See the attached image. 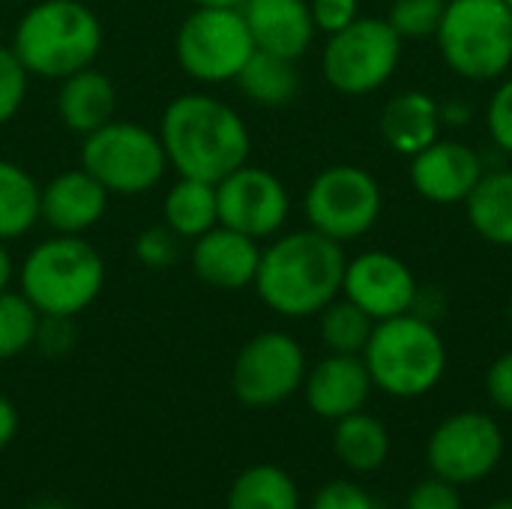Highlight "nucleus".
Instances as JSON below:
<instances>
[{"mask_svg": "<svg viewBox=\"0 0 512 509\" xmlns=\"http://www.w3.org/2000/svg\"><path fill=\"white\" fill-rule=\"evenodd\" d=\"M159 141L177 177L219 183L249 162L252 135L243 114L210 93H183L159 117Z\"/></svg>", "mask_w": 512, "mask_h": 509, "instance_id": "f257e3e1", "label": "nucleus"}, {"mask_svg": "<svg viewBox=\"0 0 512 509\" xmlns=\"http://www.w3.org/2000/svg\"><path fill=\"white\" fill-rule=\"evenodd\" d=\"M342 243L318 234L315 228L276 234L261 249L255 294L282 318H312L342 294L345 276Z\"/></svg>", "mask_w": 512, "mask_h": 509, "instance_id": "f03ea898", "label": "nucleus"}, {"mask_svg": "<svg viewBox=\"0 0 512 509\" xmlns=\"http://www.w3.org/2000/svg\"><path fill=\"white\" fill-rule=\"evenodd\" d=\"M9 48L30 78L63 81L96 63L102 51V21L81 0H33L15 21Z\"/></svg>", "mask_w": 512, "mask_h": 509, "instance_id": "7ed1b4c3", "label": "nucleus"}, {"mask_svg": "<svg viewBox=\"0 0 512 509\" xmlns=\"http://www.w3.org/2000/svg\"><path fill=\"white\" fill-rule=\"evenodd\" d=\"M105 285V261L78 234H51L36 243L18 270V291L39 315L75 318L96 303Z\"/></svg>", "mask_w": 512, "mask_h": 509, "instance_id": "20e7f679", "label": "nucleus"}, {"mask_svg": "<svg viewBox=\"0 0 512 509\" xmlns=\"http://www.w3.org/2000/svg\"><path fill=\"white\" fill-rule=\"evenodd\" d=\"M363 363L381 393L393 399H420L441 384L447 372V345L429 318L405 312L375 324Z\"/></svg>", "mask_w": 512, "mask_h": 509, "instance_id": "39448f33", "label": "nucleus"}, {"mask_svg": "<svg viewBox=\"0 0 512 509\" xmlns=\"http://www.w3.org/2000/svg\"><path fill=\"white\" fill-rule=\"evenodd\" d=\"M435 39L444 63L468 81H501L512 69V12L504 0H450Z\"/></svg>", "mask_w": 512, "mask_h": 509, "instance_id": "423d86ee", "label": "nucleus"}, {"mask_svg": "<svg viewBox=\"0 0 512 509\" xmlns=\"http://www.w3.org/2000/svg\"><path fill=\"white\" fill-rule=\"evenodd\" d=\"M81 168L96 177L108 195L135 198L165 180L168 156L156 129L114 117L81 138Z\"/></svg>", "mask_w": 512, "mask_h": 509, "instance_id": "0eeeda50", "label": "nucleus"}, {"mask_svg": "<svg viewBox=\"0 0 512 509\" xmlns=\"http://www.w3.org/2000/svg\"><path fill=\"white\" fill-rule=\"evenodd\" d=\"M174 54L186 78L216 87L237 81L255 42L240 6H195L177 27Z\"/></svg>", "mask_w": 512, "mask_h": 509, "instance_id": "6e6552de", "label": "nucleus"}, {"mask_svg": "<svg viewBox=\"0 0 512 509\" xmlns=\"http://www.w3.org/2000/svg\"><path fill=\"white\" fill-rule=\"evenodd\" d=\"M402 63V36L387 18H357L327 36L321 72L327 84L345 96H369L381 90Z\"/></svg>", "mask_w": 512, "mask_h": 509, "instance_id": "1a4fd4ad", "label": "nucleus"}, {"mask_svg": "<svg viewBox=\"0 0 512 509\" xmlns=\"http://www.w3.org/2000/svg\"><path fill=\"white\" fill-rule=\"evenodd\" d=\"M381 207V183L360 165H330L318 171L303 195L309 228L342 246L369 234L381 219Z\"/></svg>", "mask_w": 512, "mask_h": 509, "instance_id": "9d476101", "label": "nucleus"}, {"mask_svg": "<svg viewBox=\"0 0 512 509\" xmlns=\"http://www.w3.org/2000/svg\"><path fill=\"white\" fill-rule=\"evenodd\" d=\"M306 372L300 342L282 330H264L240 348L231 369V390L249 408H273L303 387Z\"/></svg>", "mask_w": 512, "mask_h": 509, "instance_id": "9b49d317", "label": "nucleus"}, {"mask_svg": "<svg viewBox=\"0 0 512 509\" xmlns=\"http://www.w3.org/2000/svg\"><path fill=\"white\" fill-rule=\"evenodd\" d=\"M504 456V432L483 411H459L441 420L429 438L426 462L435 477L471 486L495 474Z\"/></svg>", "mask_w": 512, "mask_h": 509, "instance_id": "f8f14e48", "label": "nucleus"}, {"mask_svg": "<svg viewBox=\"0 0 512 509\" xmlns=\"http://www.w3.org/2000/svg\"><path fill=\"white\" fill-rule=\"evenodd\" d=\"M216 207L219 225L264 243L285 228L291 216V195L273 171L246 162L216 183Z\"/></svg>", "mask_w": 512, "mask_h": 509, "instance_id": "ddd939ff", "label": "nucleus"}, {"mask_svg": "<svg viewBox=\"0 0 512 509\" xmlns=\"http://www.w3.org/2000/svg\"><path fill=\"white\" fill-rule=\"evenodd\" d=\"M342 297L357 303L372 321H387L414 312L420 300V285L414 270L393 252H360L348 258L342 276Z\"/></svg>", "mask_w": 512, "mask_h": 509, "instance_id": "4468645a", "label": "nucleus"}, {"mask_svg": "<svg viewBox=\"0 0 512 509\" xmlns=\"http://www.w3.org/2000/svg\"><path fill=\"white\" fill-rule=\"evenodd\" d=\"M483 174H486L483 156L471 144L456 138L432 141L426 150L411 156V168H408L414 192L423 201L441 207L465 204Z\"/></svg>", "mask_w": 512, "mask_h": 509, "instance_id": "2eb2a0df", "label": "nucleus"}, {"mask_svg": "<svg viewBox=\"0 0 512 509\" xmlns=\"http://www.w3.org/2000/svg\"><path fill=\"white\" fill-rule=\"evenodd\" d=\"M105 186L90 177L81 165L54 174L39 192V222L51 228V234H78L84 237L96 228L108 210Z\"/></svg>", "mask_w": 512, "mask_h": 509, "instance_id": "dca6fc26", "label": "nucleus"}, {"mask_svg": "<svg viewBox=\"0 0 512 509\" xmlns=\"http://www.w3.org/2000/svg\"><path fill=\"white\" fill-rule=\"evenodd\" d=\"M375 384L372 375L357 354H327L306 372L303 393L312 414L321 420H342L366 408Z\"/></svg>", "mask_w": 512, "mask_h": 509, "instance_id": "f3484780", "label": "nucleus"}, {"mask_svg": "<svg viewBox=\"0 0 512 509\" xmlns=\"http://www.w3.org/2000/svg\"><path fill=\"white\" fill-rule=\"evenodd\" d=\"M258 264L261 243L228 225H216L192 240V273L216 291L252 288Z\"/></svg>", "mask_w": 512, "mask_h": 509, "instance_id": "a211bd4d", "label": "nucleus"}, {"mask_svg": "<svg viewBox=\"0 0 512 509\" xmlns=\"http://www.w3.org/2000/svg\"><path fill=\"white\" fill-rule=\"evenodd\" d=\"M240 12L255 48L288 60H300L318 33L309 0H243Z\"/></svg>", "mask_w": 512, "mask_h": 509, "instance_id": "6ab92c4d", "label": "nucleus"}, {"mask_svg": "<svg viewBox=\"0 0 512 509\" xmlns=\"http://www.w3.org/2000/svg\"><path fill=\"white\" fill-rule=\"evenodd\" d=\"M117 114V87L96 66L78 69L57 81V117L66 132L90 135Z\"/></svg>", "mask_w": 512, "mask_h": 509, "instance_id": "aec40b11", "label": "nucleus"}, {"mask_svg": "<svg viewBox=\"0 0 512 509\" xmlns=\"http://www.w3.org/2000/svg\"><path fill=\"white\" fill-rule=\"evenodd\" d=\"M441 102L426 90H402L381 111V135L399 156H417L441 138Z\"/></svg>", "mask_w": 512, "mask_h": 509, "instance_id": "412c9836", "label": "nucleus"}, {"mask_svg": "<svg viewBox=\"0 0 512 509\" xmlns=\"http://www.w3.org/2000/svg\"><path fill=\"white\" fill-rule=\"evenodd\" d=\"M162 225L189 243L207 234L210 228H216L219 225L216 183L177 177L162 198Z\"/></svg>", "mask_w": 512, "mask_h": 509, "instance_id": "4be33fe9", "label": "nucleus"}, {"mask_svg": "<svg viewBox=\"0 0 512 509\" xmlns=\"http://www.w3.org/2000/svg\"><path fill=\"white\" fill-rule=\"evenodd\" d=\"M465 213L486 243L512 249V168L486 171L468 195Z\"/></svg>", "mask_w": 512, "mask_h": 509, "instance_id": "5701e85b", "label": "nucleus"}, {"mask_svg": "<svg viewBox=\"0 0 512 509\" xmlns=\"http://www.w3.org/2000/svg\"><path fill=\"white\" fill-rule=\"evenodd\" d=\"M240 93L261 105V108H282L291 105L300 93V72H297V60L270 54V51H258L246 60V66L240 69L237 81Z\"/></svg>", "mask_w": 512, "mask_h": 509, "instance_id": "b1692460", "label": "nucleus"}, {"mask_svg": "<svg viewBox=\"0 0 512 509\" xmlns=\"http://www.w3.org/2000/svg\"><path fill=\"white\" fill-rule=\"evenodd\" d=\"M333 450L345 468H351L357 474H372L390 456V432L378 417L357 411V414L336 420Z\"/></svg>", "mask_w": 512, "mask_h": 509, "instance_id": "393cba45", "label": "nucleus"}, {"mask_svg": "<svg viewBox=\"0 0 512 509\" xmlns=\"http://www.w3.org/2000/svg\"><path fill=\"white\" fill-rule=\"evenodd\" d=\"M39 192L42 186L33 174L12 162L0 159V240L12 243L30 234L39 225Z\"/></svg>", "mask_w": 512, "mask_h": 509, "instance_id": "a878e982", "label": "nucleus"}, {"mask_svg": "<svg viewBox=\"0 0 512 509\" xmlns=\"http://www.w3.org/2000/svg\"><path fill=\"white\" fill-rule=\"evenodd\" d=\"M225 509H300V492L279 465H252L231 483Z\"/></svg>", "mask_w": 512, "mask_h": 509, "instance_id": "bb28decb", "label": "nucleus"}, {"mask_svg": "<svg viewBox=\"0 0 512 509\" xmlns=\"http://www.w3.org/2000/svg\"><path fill=\"white\" fill-rule=\"evenodd\" d=\"M375 324L378 321H372L357 303H351L342 294L318 312V333H321V342L330 354L363 357Z\"/></svg>", "mask_w": 512, "mask_h": 509, "instance_id": "cd10ccee", "label": "nucleus"}, {"mask_svg": "<svg viewBox=\"0 0 512 509\" xmlns=\"http://www.w3.org/2000/svg\"><path fill=\"white\" fill-rule=\"evenodd\" d=\"M39 312L21 291H0V363L24 354L36 342Z\"/></svg>", "mask_w": 512, "mask_h": 509, "instance_id": "c85d7f7f", "label": "nucleus"}, {"mask_svg": "<svg viewBox=\"0 0 512 509\" xmlns=\"http://www.w3.org/2000/svg\"><path fill=\"white\" fill-rule=\"evenodd\" d=\"M450 0H390L387 24L405 39H432Z\"/></svg>", "mask_w": 512, "mask_h": 509, "instance_id": "c756f323", "label": "nucleus"}, {"mask_svg": "<svg viewBox=\"0 0 512 509\" xmlns=\"http://www.w3.org/2000/svg\"><path fill=\"white\" fill-rule=\"evenodd\" d=\"M27 87H30V72L24 69V63L15 57L9 45H0V126L15 120V114L27 99Z\"/></svg>", "mask_w": 512, "mask_h": 509, "instance_id": "7c9ffc66", "label": "nucleus"}, {"mask_svg": "<svg viewBox=\"0 0 512 509\" xmlns=\"http://www.w3.org/2000/svg\"><path fill=\"white\" fill-rule=\"evenodd\" d=\"M132 252L138 264H144L147 270H165V267H174L180 258V237L168 231L165 225H153L135 237Z\"/></svg>", "mask_w": 512, "mask_h": 509, "instance_id": "2f4dec72", "label": "nucleus"}, {"mask_svg": "<svg viewBox=\"0 0 512 509\" xmlns=\"http://www.w3.org/2000/svg\"><path fill=\"white\" fill-rule=\"evenodd\" d=\"M486 126H489L495 147H501L512 156V75L501 78V84L495 87L489 108H486Z\"/></svg>", "mask_w": 512, "mask_h": 509, "instance_id": "473e14b6", "label": "nucleus"}, {"mask_svg": "<svg viewBox=\"0 0 512 509\" xmlns=\"http://www.w3.org/2000/svg\"><path fill=\"white\" fill-rule=\"evenodd\" d=\"M312 509H378V504L363 486L351 480H333L318 489V495L312 498Z\"/></svg>", "mask_w": 512, "mask_h": 509, "instance_id": "72a5a7b5", "label": "nucleus"}, {"mask_svg": "<svg viewBox=\"0 0 512 509\" xmlns=\"http://www.w3.org/2000/svg\"><path fill=\"white\" fill-rule=\"evenodd\" d=\"M405 509H465V504H462L459 486H453L441 477H432V480L417 483L408 492Z\"/></svg>", "mask_w": 512, "mask_h": 509, "instance_id": "f704fd0d", "label": "nucleus"}, {"mask_svg": "<svg viewBox=\"0 0 512 509\" xmlns=\"http://www.w3.org/2000/svg\"><path fill=\"white\" fill-rule=\"evenodd\" d=\"M309 12L318 33H339L360 18V0H309Z\"/></svg>", "mask_w": 512, "mask_h": 509, "instance_id": "c9c22d12", "label": "nucleus"}, {"mask_svg": "<svg viewBox=\"0 0 512 509\" xmlns=\"http://www.w3.org/2000/svg\"><path fill=\"white\" fill-rule=\"evenodd\" d=\"M75 342V330H72V318H51V315H39V327H36V348L48 357H60L72 348Z\"/></svg>", "mask_w": 512, "mask_h": 509, "instance_id": "e433bc0d", "label": "nucleus"}, {"mask_svg": "<svg viewBox=\"0 0 512 509\" xmlns=\"http://www.w3.org/2000/svg\"><path fill=\"white\" fill-rule=\"evenodd\" d=\"M486 393H489V399L501 411H510L512 414V351L501 354L489 366V372H486Z\"/></svg>", "mask_w": 512, "mask_h": 509, "instance_id": "4c0bfd02", "label": "nucleus"}, {"mask_svg": "<svg viewBox=\"0 0 512 509\" xmlns=\"http://www.w3.org/2000/svg\"><path fill=\"white\" fill-rule=\"evenodd\" d=\"M15 435H18V411H15V405L0 393V453L12 444Z\"/></svg>", "mask_w": 512, "mask_h": 509, "instance_id": "58836bf2", "label": "nucleus"}, {"mask_svg": "<svg viewBox=\"0 0 512 509\" xmlns=\"http://www.w3.org/2000/svg\"><path fill=\"white\" fill-rule=\"evenodd\" d=\"M12 276H15V261H12V255H9L6 243L0 240V291H6V288H9Z\"/></svg>", "mask_w": 512, "mask_h": 509, "instance_id": "ea45409f", "label": "nucleus"}, {"mask_svg": "<svg viewBox=\"0 0 512 509\" xmlns=\"http://www.w3.org/2000/svg\"><path fill=\"white\" fill-rule=\"evenodd\" d=\"M195 6H243V0H192Z\"/></svg>", "mask_w": 512, "mask_h": 509, "instance_id": "a19ab883", "label": "nucleus"}, {"mask_svg": "<svg viewBox=\"0 0 512 509\" xmlns=\"http://www.w3.org/2000/svg\"><path fill=\"white\" fill-rule=\"evenodd\" d=\"M27 509H69V507H63L60 501H39V504H33V507H27Z\"/></svg>", "mask_w": 512, "mask_h": 509, "instance_id": "79ce46f5", "label": "nucleus"}, {"mask_svg": "<svg viewBox=\"0 0 512 509\" xmlns=\"http://www.w3.org/2000/svg\"><path fill=\"white\" fill-rule=\"evenodd\" d=\"M486 509H512V498H507V501H495L492 507Z\"/></svg>", "mask_w": 512, "mask_h": 509, "instance_id": "37998d69", "label": "nucleus"}, {"mask_svg": "<svg viewBox=\"0 0 512 509\" xmlns=\"http://www.w3.org/2000/svg\"><path fill=\"white\" fill-rule=\"evenodd\" d=\"M3 3H33V0H3Z\"/></svg>", "mask_w": 512, "mask_h": 509, "instance_id": "c03bdc74", "label": "nucleus"}, {"mask_svg": "<svg viewBox=\"0 0 512 509\" xmlns=\"http://www.w3.org/2000/svg\"><path fill=\"white\" fill-rule=\"evenodd\" d=\"M510 327H512V297H510Z\"/></svg>", "mask_w": 512, "mask_h": 509, "instance_id": "a18cd8bd", "label": "nucleus"}, {"mask_svg": "<svg viewBox=\"0 0 512 509\" xmlns=\"http://www.w3.org/2000/svg\"><path fill=\"white\" fill-rule=\"evenodd\" d=\"M504 3H507V6H510V12H512V0H504Z\"/></svg>", "mask_w": 512, "mask_h": 509, "instance_id": "49530a36", "label": "nucleus"}]
</instances>
